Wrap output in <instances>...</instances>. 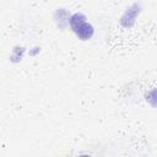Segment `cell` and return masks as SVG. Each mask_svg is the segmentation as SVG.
<instances>
[{
    "instance_id": "obj_1",
    "label": "cell",
    "mask_w": 157,
    "mask_h": 157,
    "mask_svg": "<svg viewBox=\"0 0 157 157\" xmlns=\"http://www.w3.org/2000/svg\"><path fill=\"white\" fill-rule=\"evenodd\" d=\"M69 23H70L71 31L81 40H87L90 38H92L94 29H93L92 25L87 22V17L83 13L76 12V13L71 15V17L69 18Z\"/></svg>"
},
{
    "instance_id": "obj_2",
    "label": "cell",
    "mask_w": 157,
    "mask_h": 157,
    "mask_svg": "<svg viewBox=\"0 0 157 157\" xmlns=\"http://www.w3.org/2000/svg\"><path fill=\"white\" fill-rule=\"evenodd\" d=\"M136 7H137L136 4L132 5V7H130V9L121 16L120 22H121L123 26H125V27H131V26L134 25V22H135V17H136V15L139 13V9L136 10Z\"/></svg>"
}]
</instances>
